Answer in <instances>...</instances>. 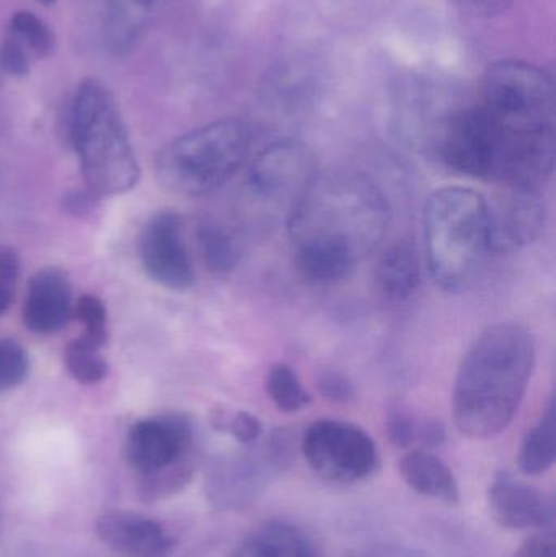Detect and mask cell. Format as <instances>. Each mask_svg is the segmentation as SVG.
Listing matches in <instances>:
<instances>
[{
    "label": "cell",
    "mask_w": 556,
    "mask_h": 557,
    "mask_svg": "<svg viewBox=\"0 0 556 557\" xmlns=\"http://www.w3.org/2000/svg\"><path fill=\"white\" fill-rule=\"evenodd\" d=\"M391 225L384 191L362 173H316L287 215L297 271L313 284H336L379 250Z\"/></svg>",
    "instance_id": "obj_1"
},
{
    "label": "cell",
    "mask_w": 556,
    "mask_h": 557,
    "mask_svg": "<svg viewBox=\"0 0 556 557\" xmlns=\"http://www.w3.org/2000/svg\"><path fill=\"white\" fill-rule=\"evenodd\" d=\"M534 334L524 324L498 323L469 347L457 372L453 416L464 437L502 434L521 408L535 367Z\"/></svg>",
    "instance_id": "obj_2"
},
{
    "label": "cell",
    "mask_w": 556,
    "mask_h": 557,
    "mask_svg": "<svg viewBox=\"0 0 556 557\" xmlns=\"http://www.w3.org/2000/svg\"><path fill=\"white\" fill-rule=\"evenodd\" d=\"M424 260L443 290H467L490 253V202L462 186L436 189L423 211Z\"/></svg>",
    "instance_id": "obj_3"
},
{
    "label": "cell",
    "mask_w": 556,
    "mask_h": 557,
    "mask_svg": "<svg viewBox=\"0 0 556 557\" xmlns=\"http://www.w3.org/2000/svg\"><path fill=\"white\" fill-rule=\"evenodd\" d=\"M71 137L85 185L97 196L134 189L140 169L123 114L107 85L88 78L72 101Z\"/></svg>",
    "instance_id": "obj_4"
},
{
    "label": "cell",
    "mask_w": 556,
    "mask_h": 557,
    "mask_svg": "<svg viewBox=\"0 0 556 557\" xmlns=\"http://www.w3.org/2000/svg\"><path fill=\"white\" fill-rule=\"evenodd\" d=\"M254 139V127L240 117H225L182 134L157 153V182L172 195H209L245 165Z\"/></svg>",
    "instance_id": "obj_5"
},
{
    "label": "cell",
    "mask_w": 556,
    "mask_h": 557,
    "mask_svg": "<svg viewBox=\"0 0 556 557\" xmlns=\"http://www.w3.org/2000/svg\"><path fill=\"white\" fill-rule=\"evenodd\" d=\"M479 104L508 133H555L554 78L538 65L521 61L492 65L483 77Z\"/></svg>",
    "instance_id": "obj_6"
},
{
    "label": "cell",
    "mask_w": 556,
    "mask_h": 557,
    "mask_svg": "<svg viewBox=\"0 0 556 557\" xmlns=\"http://www.w3.org/2000/svg\"><path fill=\"white\" fill-rule=\"evenodd\" d=\"M302 454L313 473L329 483H359L379 467L374 438L359 425L335 419H320L307 428Z\"/></svg>",
    "instance_id": "obj_7"
},
{
    "label": "cell",
    "mask_w": 556,
    "mask_h": 557,
    "mask_svg": "<svg viewBox=\"0 0 556 557\" xmlns=\"http://www.w3.org/2000/svg\"><path fill=\"white\" fill-rule=\"evenodd\" d=\"M281 438L235 457L225 458L212 468L208 481L209 497L221 509H245L267 490L271 476L281 470L287 451Z\"/></svg>",
    "instance_id": "obj_8"
},
{
    "label": "cell",
    "mask_w": 556,
    "mask_h": 557,
    "mask_svg": "<svg viewBox=\"0 0 556 557\" xmlns=\"http://www.w3.org/2000/svg\"><path fill=\"white\" fill-rule=\"evenodd\" d=\"M193 425L182 414L140 419L127 432L126 458L144 476L176 470L191 454Z\"/></svg>",
    "instance_id": "obj_9"
},
{
    "label": "cell",
    "mask_w": 556,
    "mask_h": 557,
    "mask_svg": "<svg viewBox=\"0 0 556 557\" xmlns=\"http://www.w3.org/2000/svg\"><path fill=\"white\" fill-rule=\"evenodd\" d=\"M139 258L147 276L170 290H188L195 284V267L186 247L178 212L160 211L143 227Z\"/></svg>",
    "instance_id": "obj_10"
},
{
    "label": "cell",
    "mask_w": 556,
    "mask_h": 557,
    "mask_svg": "<svg viewBox=\"0 0 556 557\" xmlns=\"http://www.w3.org/2000/svg\"><path fill=\"white\" fill-rule=\"evenodd\" d=\"M316 173V160L304 144L280 140L255 157L248 170V185L267 201L293 205Z\"/></svg>",
    "instance_id": "obj_11"
},
{
    "label": "cell",
    "mask_w": 556,
    "mask_h": 557,
    "mask_svg": "<svg viewBox=\"0 0 556 557\" xmlns=\"http://www.w3.org/2000/svg\"><path fill=\"white\" fill-rule=\"evenodd\" d=\"M547 221L542 189H505L490 205V253L506 255L528 247L541 237Z\"/></svg>",
    "instance_id": "obj_12"
},
{
    "label": "cell",
    "mask_w": 556,
    "mask_h": 557,
    "mask_svg": "<svg viewBox=\"0 0 556 557\" xmlns=\"http://www.w3.org/2000/svg\"><path fill=\"white\" fill-rule=\"evenodd\" d=\"M97 533L104 545L124 557H163L172 548L159 522L129 510H108L98 517Z\"/></svg>",
    "instance_id": "obj_13"
},
{
    "label": "cell",
    "mask_w": 556,
    "mask_h": 557,
    "mask_svg": "<svg viewBox=\"0 0 556 557\" xmlns=\"http://www.w3.org/2000/svg\"><path fill=\"white\" fill-rule=\"evenodd\" d=\"M72 314V285L61 268H45L29 278L23 301V323L36 334L64 327Z\"/></svg>",
    "instance_id": "obj_14"
},
{
    "label": "cell",
    "mask_w": 556,
    "mask_h": 557,
    "mask_svg": "<svg viewBox=\"0 0 556 557\" xmlns=\"http://www.w3.org/2000/svg\"><path fill=\"white\" fill-rule=\"evenodd\" d=\"M490 512L506 530L545 529L554 520L551 504L535 487L509 474L496 478L489 493Z\"/></svg>",
    "instance_id": "obj_15"
},
{
    "label": "cell",
    "mask_w": 556,
    "mask_h": 557,
    "mask_svg": "<svg viewBox=\"0 0 556 557\" xmlns=\"http://www.w3.org/2000/svg\"><path fill=\"white\" fill-rule=\"evenodd\" d=\"M162 0H110L103 20L108 51L124 55L139 45Z\"/></svg>",
    "instance_id": "obj_16"
},
{
    "label": "cell",
    "mask_w": 556,
    "mask_h": 557,
    "mask_svg": "<svg viewBox=\"0 0 556 557\" xmlns=\"http://www.w3.org/2000/svg\"><path fill=\"white\" fill-rule=\"evenodd\" d=\"M405 483L421 496L456 506L460 500L459 484L453 470L436 455L424 450L408 451L400 461Z\"/></svg>",
    "instance_id": "obj_17"
},
{
    "label": "cell",
    "mask_w": 556,
    "mask_h": 557,
    "mask_svg": "<svg viewBox=\"0 0 556 557\" xmlns=\"http://www.w3.org/2000/svg\"><path fill=\"white\" fill-rule=\"evenodd\" d=\"M375 281L385 297L407 300L421 284V263L417 248L401 240L391 245L379 258Z\"/></svg>",
    "instance_id": "obj_18"
},
{
    "label": "cell",
    "mask_w": 556,
    "mask_h": 557,
    "mask_svg": "<svg viewBox=\"0 0 556 557\" xmlns=\"http://www.w3.org/2000/svg\"><path fill=\"white\" fill-rule=\"evenodd\" d=\"M234 557H319L310 540L294 525L268 522L238 545Z\"/></svg>",
    "instance_id": "obj_19"
},
{
    "label": "cell",
    "mask_w": 556,
    "mask_h": 557,
    "mask_svg": "<svg viewBox=\"0 0 556 557\" xmlns=\"http://www.w3.org/2000/svg\"><path fill=\"white\" fill-rule=\"evenodd\" d=\"M556 460V406L551 399L538 424L528 432L519 451V467L529 476L547 473Z\"/></svg>",
    "instance_id": "obj_20"
},
{
    "label": "cell",
    "mask_w": 556,
    "mask_h": 557,
    "mask_svg": "<svg viewBox=\"0 0 556 557\" xmlns=\"http://www.w3.org/2000/svg\"><path fill=\"white\" fill-rule=\"evenodd\" d=\"M196 240L202 260L211 273L228 274L240 261V247L234 235L214 219H202L199 222Z\"/></svg>",
    "instance_id": "obj_21"
},
{
    "label": "cell",
    "mask_w": 556,
    "mask_h": 557,
    "mask_svg": "<svg viewBox=\"0 0 556 557\" xmlns=\"http://www.w3.org/2000/svg\"><path fill=\"white\" fill-rule=\"evenodd\" d=\"M264 386L271 401L281 412L293 414L310 405V395L304 388L299 375L286 363H276L268 370Z\"/></svg>",
    "instance_id": "obj_22"
},
{
    "label": "cell",
    "mask_w": 556,
    "mask_h": 557,
    "mask_svg": "<svg viewBox=\"0 0 556 557\" xmlns=\"http://www.w3.org/2000/svg\"><path fill=\"white\" fill-rule=\"evenodd\" d=\"M7 35L15 38L33 59L46 58L54 51V33L46 25L45 20L28 10L13 13Z\"/></svg>",
    "instance_id": "obj_23"
},
{
    "label": "cell",
    "mask_w": 556,
    "mask_h": 557,
    "mask_svg": "<svg viewBox=\"0 0 556 557\" xmlns=\"http://www.w3.org/2000/svg\"><path fill=\"white\" fill-rule=\"evenodd\" d=\"M101 349L88 346L84 341L75 339L69 343L64 350V363L67 372L75 382L82 385H95L103 382L108 375L107 360L101 357Z\"/></svg>",
    "instance_id": "obj_24"
},
{
    "label": "cell",
    "mask_w": 556,
    "mask_h": 557,
    "mask_svg": "<svg viewBox=\"0 0 556 557\" xmlns=\"http://www.w3.org/2000/svg\"><path fill=\"white\" fill-rule=\"evenodd\" d=\"M75 317L84 326V334L78 339L101 349L108 341V313L103 300L97 295H84L75 305Z\"/></svg>",
    "instance_id": "obj_25"
},
{
    "label": "cell",
    "mask_w": 556,
    "mask_h": 557,
    "mask_svg": "<svg viewBox=\"0 0 556 557\" xmlns=\"http://www.w3.org/2000/svg\"><path fill=\"white\" fill-rule=\"evenodd\" d=\"M28 372L26 350L16 341L0 337V393L9 392L25 382Z\"/></svg>",
    "instance_id": "obj_26"
},
{
    "label": "cell",
    "mask_w": 556,
    "mask_h": 557,
    "mask_svg": "<svg viewBox=\"0 0 556 557\" xmlns=\"http://www.w3.org/2000/svg\"><path fill=\"white\" fill-rule=\"evenodd\" d=\"M32 54L15 38L5 35L0 45V67L13 77H26L32 69Z\"/></svg>",
    "instance_id": "obj_27"
},
{
    "label": "cell",
    "mask_w": 556,
    "mask_h": 557,
    "mask_svg": "<svg viewBox=\"0 0 556 557\" xmlns=\"http://www.w3.org/2000/svg\"><path fill=\"white\" fill-rule=\"evenodd\" d=\"M225 431L231 432L232 437L238 442V444L248 445L257 444L263 435V424L257 416L251 414L247 411H238L232 414L231 418L225 419L224 422Z\"/></svg>",
    "instance_id": "obj_28"
},
{
    "label": "cell",
    "mask_w": 556,
    "mask_h": 557,
    "mask_svg": "<svg viewBox=\"0 0 556 557\" xmlns=\"http://www.w3.org/2000/svg\"><path fill=\"white\" fill-rule=\"evenodd\" d=\"M317 388L332 403H348L355 396V386L348 376L336 370H323L317 379Z\"/></svg>",
    "instance_id": "obj_29"
},
{
    "label": "cell",
    "mask_w": 556,
    "mask_h": 557,
    "mask_svg": "<svg viewBox=\"0 0 556 557\" xmlns=\"http://www.w3.org/2000/svg\"><path fill=\"white\" fill-rule=\"evenodd\" d=\"M387 434L397 447H410L418 438L417 422L405 409H391L387 418Z\"/></svg>",
    "instance_id": "obj_30"
},
{
    "label": "cell",
    "mask_w": 556,
    "mask_h": 557,
    "mask_svg": "<svg viewBox=\"0 0 556 557\" xmlns=\"http://www.w3.org/2000/svg\"><path fill=\"white\" fill-rule=\"evenodd\" d=\"M457 9L462 10L467 15L493 16L505 12L512 0H450Z\"/></svg>",
    "instance_id": "obj_31"
},
{
    "label": "cell",
    "mask_w": 556,
    "mask_h": 557,
    "mask_svg": "<svg viewBox=\"0 0 556 557\" xmlns=\"http://www.w3.org/2000/svg\"><path fill=\"white\" fill-rule=\"evenodd\" d=\"M519 557H556L554 535H535L522 546Z\"/></svg>",
    "instance_id": "obj_32"
},
{
    "label": "cell",
    "mask_w": 556,
    "mask_h": 557,
    "mask_svg": "<svg viewBox=\"0 0 556 557\" xmlns=\"http://www.w3.org/2000/svg\"><path fill=\"white\" fill-rule=\"evenodd\" d=\"M20 276V258L12 248L0 247V282L15 287Z\"/></svg>",
    "instance_id": "obj_33"
},
{
    "label": "cell",
    "mask_w": 556,
    "mask_h": 557,
    "mask_svg": "<svg viewBox=\"0 0 556 557\" xmlns=\"http://www.w3.org/2000/svg\"><path fill=\"white\" fill-rule=\"evenodd\" d=\"M418 438L427 447H437L446 441V429L437 421H428L418 428Z\"/></svg>",
    "instance_id": "obj_34"
},
{
    "label": "cell",
    "mask_w": 556,
    "mask_h": 557,
    "mask_svg": "<svg viewBox=\"0 0 556 557\" xmlns=\"http://www.w3.org/2000/svg\"><path fill=\"white\" fill-rule=\"evenodd\" d=\"M95 198H97V195H94L90 189L85 193H71V195L65 198V209L72 212V214H87V212H90L91 208H94Z\"/></svg>",
    "instance_id": "obj_35"
},
{
    "label": "cell",
    "mask_w": 556,
    "mask_h": 557,
    "mask_svg": "<svg viewBox=\"0 0 556 557\" xmlns=\"http://www.w3.org/2000/svg\"><path fill=\"white\" fill-rule=\"evenodd\" d=\"M13 300V287L10 285L2 284L0 282V314L5 313L9 310L10 305Z\"/></svg>",
    "instance_id": "obj_36"
},
{
    "label": "cell",
    "mask_w": 556,
    "mask_h": 557,
    "mask_svg": "<svg viewBox=\"0 0 556 557\" xmlns=\"http://www.w3.org/2000/svg\"><path fill=\"white\" fill-rule=\"evenodd\" d=\"M36 2L42 3V5H52V3H55V0H36Z\"/></svg>",
    "instance_id": "obj_37"
}]
</instances>
